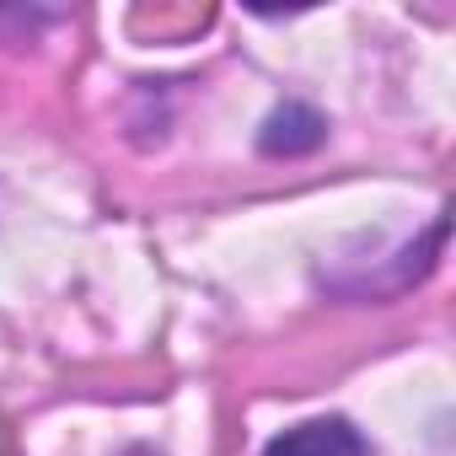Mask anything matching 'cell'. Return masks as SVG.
<instances>
[{
	"mask_svg": "<svg viewBox=\"0 0 456 456\" xmlns=\"http://www.w3.org/2000/svg\"><path fill=\"white\" fill-rule=\"evenodd\" d=\"M264 456H370V440L344 413H322V419H301L280 429L264 445Z\"/></svg>",
	"mask_w": 456,
	"mask_h": 456,
	"instance_id": "cell-1",
	"label": "cell"
},
{
	"mask_svg": "<svg viewBox=\"0 0 456 456\" xmlns=\"http://www.w3.org/2000/svg\"><path fill=\"white\" fill-rule=\"evenodd\" d=\"M328 140V118L312 108V102H280L269 118H264V129H258V151L264 156H312L317 145Z\"/></svg>",
	"mask_w": 456,
	"mask_h": 456,
	"instance_id": "cell-2",
	"label": "cell"
}]
</instances>
